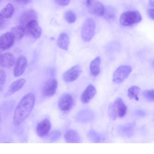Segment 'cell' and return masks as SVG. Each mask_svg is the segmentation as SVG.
Returning a JSON list of instances; mask_svg holds the SVG:
<instances>
[{"label":"cell","mask_w":154,"mask_h":154,"mask_svg":"<svg viewBox=\"0 0 154 154\" xmlns=\"http://www.w3.org/2000/svg\"><path fill=\"white\" fill-rule=\"evenodd\" d=\"M35 101L34 95L31 93L27 94L23 97L14 111L13 118L14 125H18L27 118L33 109Z\"/></svg>","instance_id":"6da1fadb"},{"label":"cell","mask_w":154,"mask_h":154,"mask_svg":"<svg viewBox=\"0 0 154 154\" xmlns=\"http://www.w3.org/2000/svg\"><path fill=\"white\" fill-rule=\"evenodd\" d=\"M142 19L140 12L137 10H130L124 12L119 18L121 24L124 26H131L139 23Z\"/></svg>","instance_id":"7a4b0ae2"},{"label":"cell","mask_w":154,"mask_h":154,"mask_svg":"<svg viewBox=\"0 0 154 154\" xmlns=\"http://www.w3.org/2000/svg\"><path fill=\"white\" fill-rule=\"evenodd\" d=\"M95 23L93 18L88 17L84 21L81 30V36L85 42L90 41L95 33Z\"/></svg>","instance_id":"3957f363"},{"label":"cell","mask_w":154,"mask_h":154,"mask_svg":"<svg viewBox=\"0 0 154 154\" xmlns=\"http://www.w3.org/2000/svg\"><path fill=\"white\" fill-rule=\"evenodd\" d=\"M132 70V67L129 65H123L119 66L113 74V81L117 83L122 82L128 77Z\"/></svg>","instance_id":"277c9868"},{"label":"cell","mask_w":154,"mask_h":154,"mask_svg":"<svg viewBox=\"0 0 154 154\" xmlns=\"http://www.w3.org/2000/svg\"><path fill=\"white\" fill-rule=\"evenodd\" d=\"M85 4L89 11L91 14L103 17L105 7L100 1L97 0H86Z\"/></svg>","instance_id":"5b68a950"},{"label":"cell","mask_w":154,"mask_h":154,"mask_svg":"<svg viewBox=\"0 0 154 154\" xmlns=\"http://www.w3.org/2000/svg\"><path fill=\"white\" fill-rule=\"evenodd\" d=\"M73 100L72 96L69 94L65 93L59 98L58 106L60 109L63 111H67L72 107Z\"/></svg>","instance_id":"8992f818"},{"label":"cell","mask_w":154,"mask_h":154,"mask_svg":"<svg viewBox=\"0 0 154 154\" xmlns=\"http://www.w3.org/2000/svg\"><path fill=\"white\" fill-rule=\"evenodd\" d=\"M58 82L55 79H48L45 83L42 89V93L44 96L49 97L55 93L58 86Z\"/></svg>","instance_id":"52a82bcc"},{"label":"cell","mask_w":154,"mask_h":154,"mask_svg":"<svg viewBox=\"0 0 154 154\" xmlns=\"http://www.w3.org/2000/svg\"><path fill=\"white\" fill-rule=\"evenodd\" d=\"M25 29L33 37L38 38L42 33V29L36 19L32 20L28 22Z\"/></svg>","instance_id":"ba28073f"},{"label":"cell","mask_w":154,"mask_h":154,"mask_svg":"<svg viewBox=\"0 0 154 154\" xmlns=\"http://www.w3.org/2000/svg\"><path fill=\"white\" fill-rule=\"evenodd\" d=\"M81 69L80 65H75L66 71L63 75V80L66 82L75 80L80 75Z\"/></svg>","instance_id":"9c48e42d"},{"label":"cell","mask_w":154,"mask_h":154,"mask_svg":"<svg viewBox=\"0 0 154 154\" xmlns=\"http://www.w3.org/2000/svg\"><path fill=\"white\" fill-rule=\"evenodd\" d=\"M112 105L117 116L122 117L125 115L127 107L121 98H116Z\"/></svg>","instance_id":"30bf717a"},{"label":"cell","mask_w":154,"mask_h":154,"mask_svg":"<svg viewBox=\"0 0 154 154\" xmlns=\"http://www.w3.org/2000/svg\"><path fill=\"white\" fill-rule=\"evenodd\" d=\"M27 65V61L23 56H20L16 60L14 69L13 74L14 76L18 77L24 72Z\"/></svg>","instance_id":"8fae6325"},{"label":"cell","mask_w":154,"mask_h":154,"mask_svg":"<svg viewBox=\"0 0 154 154\" xmlns=\"http://www.w3.org/2000/svg\"><path fill=\"white\" fill-rule=\"evenodd\" d=\"M15 38L10 32H8L0 36V48L3 50L11 47L14 42Z\"/></svg>","instance_id":"7c38bea8"},{"label":"cell","mask_w":154,"mask_h":154,"mask_svg":"<svg viewBox=\"0 0 154 154\" xmlns=\"http://www.w3.org/2000/svg\"><path fill=\"white\" fill-rule=\"evenodd\" d=\"M51 127V123L48 119H45L40 122L37 125L36 131L38 135L44 137L49 133Z\"/></svg>","instance_id":"4fadbf2b"},{"label":"cell","mask_w":154,"mask_h":154,"mask_svg":"<svg viewBox=\"0 0 154 154\" xmlns=\"http://www.w3.org/2000/svg\"><path fill=\"white\" fill-rule=\"evenodd\" d=\"M96 93L95 87L92 84H89L82 93L81 100L84 103H89L94 97Z\"/></svg>","instance_id":"5bb4252c"},{"label":"cell","mask_w":154,"mask_h":154,"mask_svg":"<svg viewBox=\"0 0 154 154\" xmlns=\"http://www.w3.org/2000/svg\"><path fill=\"white\" fill-rule=\"evenodd\" d=\"M36 13L34 10H29L25 11L21 14L19 19L20 25L25 28L28 22L32 20L36 19Z\"/></svg>","instance_id":"9a60e30c"},{"label":"cell","mask_w":154,"mask_h":154,"mask_svg":"<svg viewBox=\"0 0 154 154\" xmlns=\"http://www.w3.org/2000/svg\"><path fill=\"white\" fill-rule=\"evenodd\" d=\"M26 82V80L23 78L19 79L13 82L10 85L5 94L7 97L12 94L21 88Z\"/></svg>","instance_id":"2e32d148"},{"label":"cell","mask_w":154,"mask_h":154,"mask_svg":"<svg viewBox=\"0 0 154 154\" xmlns=\"http://www.w3.org/2000/svg\"><path fill=\"white\" fill-rule=\"evenodd\" d=\"M14 57L10 53L4 54L0 57V64L4 67L10 68L14 65Z\"/></svg>","instance_id":"e0dca14e"},{"label":"cell","mask_w":154,"mask_h":154,"mask_svg":"<svg viewBox=\"0 0 154 154\" xmlns=\"http://www.w3.org/2000/svg\"><path fill=\"white\" fill-rule=\"evenodd\" d=\"M69 38L68 34L66 32L61 33L59 35L57 40V44L61 48L67 51L69 43Z\"/></svg>","instance_id":"ac0fdd59"},{"label":"cell","mask_w":154,"mask_h":154,"mask_svg":"<svg viewBox=\"0 0 154 154\" xmlns=\"http://www.w3.org/2000/svg\"><path fill=\"white\" fill-rule=\"evenodd\" d=\"M100 58L96 57L92 60L90 64V68L91 74L94 76L98 75L100 72Z\"/></svg>","instance_id":"d6986e66"},{"label":"cell","mask_w":154,"mask_h":154,"mask_svg":"<svg viewBox=\"0 0 154 154\" xmlns=\"http://www.w3.org/2000/svg\"><path fill=\"white\" fill-rule=\"evenodd\" d=\"M25 31V28L20 25L12 27L10 32L12 34L15 39L19 40L23 36Z\"/></svg>","instance_id":"ffe728a7"},{"label":"cell","mask_w":154,"mask_h":154,"mask_svg":"<svg viewBox=\"0 0 154 154\" xmlns=\"http://www.w3.org/2000/svg\"><path fill=\"white\" fill-rule=\"evenodd\" d=\"M14 11V6L11 3H8L1 10L0 14L3 18H8L12 16Z\"/></svg>","instance_id":"44dd1931"},{"label":"cell","mask_w":154,"mask_h":154,"mask_svg":"<svg viewBox=\"0 0 154 154\" xmlns=\"http://www.w3.org/2000/svg\"><path fill=\"white\" fill-rule=\"evenodd\" d=\"M65 138L66 141L69 142H76L79 140L77 133L72 130H69L66 132Z\"/></svg>","instance_id":"7402d4cb"},{"label":"cell","mask_w":154,"mask_h":154,"mask_svg":"<svg viewBox=\"0 0 154 154\" xmlns=\"http://www.w3.org/2000/svg\"><path fill=\"white\" fill-rule=\"evenodd\" d=\"M140 91V88L136 85H133L128 89V96L131 99H135L137 101L139 100L138 97Z\"/></svg>","instance_id":"603a6c76"},{"label":"cell","mask_w":154,"mask_h":154,"mask_svg":"<svg viewBox=\"0 0 154 154\" xmlns=\"http://www.w3.org/2000/svg\"><path fill=\"white\" fill-rule=\"evenodd\" d=\"M64 17L66 21L70 23H74L76 19L75 14L70 10L66 11L64 14Z\"/></svg>","instance_id":"cb8c5ba5"},{"label":"cell","mask_w":154,"mask_h":154,"mask_svg":"<svg viewBox=\"0 0 154 154\" xmlns=\"http://www.w3.org/2000/svg\"><path fill=\"white\" fill-rule=\"evenodd\" d=\"M103 17L106 19H113L115 17V12L114 9L112 7H105Z\"/></svg>","instance_id":"d4e9b609"},{"label":"cell","mask_w":154,"mask_h":154,"mask_svg":"<svg viewBox=\"0 0 154 154\" xmlns=\"http://www.w3.org/2000/svg\"><path fill=\"white\" fill-rule=\"evenodd\" d=\"M154 93L153 89L146 90L143 92V95L146 100L150 101H153Z\"/></svg>","instance_id":"484cf974"},{"label":"cell","mask_w":154,"mask_h":154,"mask_svg":"<svg viewBox=\"0 0 154 154\" xmlns=\"http://www.w3.org/2000/svg\"><path fill=\"white\" fill-rule=\"evenodd\" d=\"M6 79V75L5 72L3 70L0 69V92L3 88Z\"/></svg>","instance_id":"4316f807"},{"label":"cell","mask_w":154,"mask_h":154,"mask_svg":"<svg viewBox=\"0 0 154 154\" xmlns=\"http://www.w3.org/2000/svg\"><path fill=\"white\" fill-rule=\"evenodd\" d=\"M55 1L58 5L62 6L67 5L70 2L69 0H55Z\"/></svg>","instance_id":"83f0119b"},{"label":"cell","mask_w":154,"mask_h":154,"mask_svg":"<svg viewBox=\"0 0 154 154\" xmlns=\"http://www.w3.org/2000/svg\"><path fill=\"white\" fill-rule=\"evenodd\" d=\"M147 14L149 17L151 19L154 20V9L149 8L147 11Z\"/></svg>","instance_id":"f1b7e54d"},{"label":"cell","mask_w":154,"mask_h":154,"mask_svg":"<svg viewBox=\"0 0 154 154\" xmlns=\"http://www.w3.org/2000/svg\"><path fill=\"white\" fill-rule=\"evenodd\" d=\"M135 113L136 115L140 116H144L146 115L145 112L142 110H137Z\"/></svg>","instance_id":"f546056e"},{"label":"cell","mask_w":154,"mask_h":154,"mask_svg":"<svg viewBox=\"0 0 154 154\" xmlns=\"http://www.w3.org/2000/svg\"><path fill=\"white\" fill-rule=\"evenodd\" d=\"M5 23V20L3 18L1 15L0 14V29L2 28L3 26Z\"/></svg>","instance_id":"4dcf8cb0"},{"label":"cell","mask_w":154,"mask_h":154,"mask_svg":"<svg viewBox=\"0 0 154 154\" xmlns=\"http://www.w3.org/2000/svg\"><path fill=\"white\" fill-rule=\"evenodd\" d=\"M16 2L21 4H26L29 2L30 0H16L15 1Z\"/></svg>","instance_id":"1f68e13d"},{"label":"cell","mask_w":154,"mask_h":154,"mask_svg":"<svg viewBox=\"0 0 154 154\" xmlns=\"http://www.w3.org/2000/svg\"><path fill=\"white\" fill-rule=\"evenodd\" d=\"M154 1L153 0H150L149 1V5L153 8L154 7Z\"/></svg>","instance_id":"d6a6232c"},{"label":"cell","mask_w":154,"mask_h":154,"mask_svg":"<svg viewBox=\"0 0 154 154\" xmlns=\"http://www.w3.org/2000/svg\"><path fill=\"white\" fill-rule=\"evenodd\" d=\"M1 55V52H0V57Z\"/></svg>","instance_id":"836d02e7"}]
</instances>
